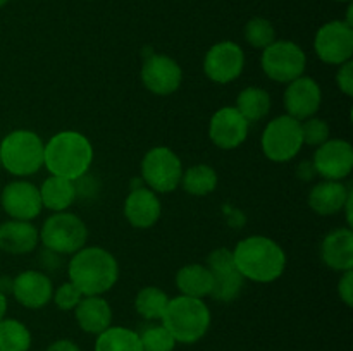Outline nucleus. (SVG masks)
I'll list each match as a JSON object with an SVG mask.
<instances>
[{"label":"nucleus","mask_w":353,"mask_h":351,"mask_svg":"<svg viewBox=\"0 0 353 351\" xmlns=\"http://www.w3.org/2000/svg\"><path fill=\"white\" fill-rule=\"evenodd\" d=\"M69 282L83 296H100L110 291L119 279V265L112 253L99 246L81 248L68 265Z\"/></svg>","instance_id":"1"},{"label":"nucleus","mask_w":353,"mask_h":351,"mask_svg":"<svg viewBox=\"0 0 353 351\" xmlns=\"http://www.w3.org/2000/svg\"><path fill=\"white\" fill-rule=\"evenodd\" d=\"M234 265L245 279L254 282L276 281L286 267V253L274 240L265 236H250L241 240L233 250Z\"/></svg>","instance_id":"2"},{"label":"nucleus","mask_w":353,"mask_h":351,"mask_svg":"<svg viewBox=\"0 0 353 351\" xmlns=\"http://www.w3.org/2000/svg\"><path fill=\"white\" fill-rule=\"evenodd\" d=\"M93 162V147L78 131H61L45 145L43 165L52 176L78 181Z\"/></svg>","instance_id":"3"},{"label":"nucleus","mask_w":353,"mask_h":351,"mask_svg":"<svg viewBox=\"0 0 353 351\" xmlns=\"http://www.w3.org/2000/svg\"><path fill=\"white\" fill-rule=\"evenodd\" d=\"M161 320L176 343L193 344L202 339L209 330L210 310L203 299L181 295L169 299Z\"/></svg>","instance_id":"4"},{"label":"nucleus","mask_w":353,"mask_h":351,"mask_svg":"<svg viewBox=\"0 0 353 351\" xmlns=\"http://www.w3.org/2000/svg\"><path fill=\"white\" fill-rule=\"evenodd\" d=\"M45 145L37 133L16 129L0 143V165L12 176H31L43 165Z\"/></svg>","instance_id":"5"},{"label":"nucleus","mask_w":353,"mask_h":351,"mask_svg":"<svg viewBox=\"0 0 353 351\" xmlns=\"http://www.w3.org/2000/svg\"><path fill=\"white\" fill-rule=\"evenodd\" d=\"M43 248L59 255H74L85 248L88 240L86 224L78 215L69 212H55L43 222L40 231Z\"/></svg>","instance_id":"6"},{"label":"nucleus","mask_w":353,"mask_h":351,"mask_svg":"<svg viewBox=\"0 0 353 351\" xmlns=\"http://www.w3.org/2000/svg\"><path fill=\"white\" fill-rule=\"evenodd\" d=\"M303 147L302 123L290 116H279L262 133V151L271 162H290Z\"/></svg>","instance_id":"7"},{"label":"nucleus","mask_w":353,"mask_h":351,"mask_svg":"<svg viewBox=\"0 0 353 351\" xmlns=\"http://www.w3.org/2000/svg\"><path fill=\"white\" fill-rule=\"evenodd\" d=\"M183 164L168 147H155L141 160V178L155 193H171L181 182Z\"/></svg>","instance_id":"8"},{"label":"nucleus","mask_w":353,"mask_h":351,"mask_svg":"<svg viewBox=\"0 0 353 351\" xmlns=\"http://www.w3.org/2000/svg\"><path fill=\"white\" fill-rule=\"evenodd\" d=\"M305 64V52L293 41H272L262 52V69L276 83H292L303 76Z\"/></svg>","instance_id":"9"},{"label":"nucleus","mask_w":353,"mask_h":351,"mask_svg":"<svg viewBox=\"0 0 353 351\" xmlns=\"http://www.w3.org/2000/svg\"><path fill=\"white\" fill-rule=\"evenodd\" d=\"M314 48L323 62L341 65L353 55V28L345 21H330L323 24L314 40Z\"/></svg>","instance_id":"10"},{"label":"nucleus","mask_w":353,"mask_h":351,"mask_svg":"<svg viewBox=\"0 0 353 351\" xmlns=\"http://www.w3.org/2000/svg\"><path fill=\"white\" fill-rule=\"evenodd\" d=\"M207 262H209L207 268L212 272L214 277L210 296L223 303L236 299L243 289L245 277L238 272L236 265H234L233 251L228 250V248H217L209 255Z\"/></svg>","instance_id":"11"},{"label":"nucleus","mask_w":353,"mask_h":351,"mask_svg":"<svg viewBox=\"0 0 353 351\" xmlns=\"http://www.w3.org/2000/svg\"><path fill=\"white\" fill-rule=\"evenodd\" d=\"M245 67V54L234 41H221L209 48L203 58L207 78L219 85H228L240 78Z\"/></svg>","instance_id":"12"},{"label":"nucleus","mask_w":353,"mask_h":351,"mask_svg":"<svg viewBox=\"0 0 353 351\" xmlns=\"http://www.w3.org/2000/svg\"><path fill=\"white\" fill-rule=\"evenodd\" d=\"M141 81L154 95L168 96L178 92L183 81V71L174 58L168 55H150L141 67Z\"/></svg>","instance_id":"13"},{"label":"nucleus","mask_w":353,"mask_h":351,"mask_svg":"<svg viewBox=\"0 0 353 351\" xmlns=\"http://www.w3.org/2000/svg\"><path fill=\"white\" fill-rule=\"evenodd\" d=\"M314 169L326 181H343L353 169V148L345 140H327L314 155Z\"/></svg>","instance_id":"14"},{"label":"nucleus","mask_w":353,"mask_h":351,"mask_svg":"<svg viewBox=\"0 0 353 351\" xmlns=\"http://www.w3.org/2000/svg\"><path fill=\"white\" fill-rule=\"evenodd\" d=\"M250 123L236 110V107H223L212 116L209 124V136L221 150L238 148L248 136Z\"/></svg>","instance_id":"15"},{"label":"nucleus","mask_w":353,"mask_h":351,"mask_svg":"<svg viewBox=\"0 0 353 351\" xmlns=\"http://www.w3.org/2000/svg\"><path fill=\"white\" fill-rule=\"evenodd\" d=\"M0 203L7 215L16 220H26V222L40 215L41 209H43L40 189L28 181L9 182L3 188Z\"/></svg>","instance_id":"16"},{"label":"nucleus","mask_w":353,"mask_h":351,"mask_svg":"<svg viewBox=\"0 0 353 351\" xmlns=\"http://www.w3.org/2000/svg\"><path fill=\"white\" fill-rule=\"evenodd\" d=\"M321 102H323V93L316 79L300 76L288 83L285 92V107L288 112L286 116L296 120H305L314 117V114L319 110Z\"/></svg>","instance_id":"17"},{"label":"nucleus","mask_w":353,"mask_h":351,"mask_svg":"<svg viewBox=\"0 0 353 351\" xmlns=\"http://www.w3.org/2000/svg\"><path fill=\"white\" fill-rule=\"evenodd\" d=\"M12 295L26 308H43L54 296V286L43 272L24 270L12 281Z\"/></svg>","instance_id":"18"},{"label":"nucleus","mask_w":353,"mask_h":351,"mask_svg":"<svg viewBox=\"0 0 353 351\" xmlns=\"http://www.w3.org/2000/svg\"><path fill=\"white\" fill-rule=\"evenodd\" d=\"M161 210V202L155 191L147 188L133 189L124 202V215L128 222L138 229H148L157 224Z\"/></svg>","instance_id":"19"},{"label":"nucleus","mask_w":353,"mask_h":351,"mask_svg":"<svg viewBox=\"0 0 353 351\" xmlns=\"http://www.w3.org/2000/svg\"><path fill=\"white\" fill-rule=\"evenodd\" d=\"M321 258L333 270L353 268V233L350 227L334 229L321 244Z\"/></svg>","instance_id":"20"},{"label":"nucleus","mask_w":353,"mask_h":351,"mask_svg":"<svg viewBox=\"0 0 353 351\" xmlns=\"http://www.w3.org/2000/svg\"><path fill=\"white\" fill-rule=\"evenodd\" d=\"M38 241H40V233L31 222L10 219L0 224V250L7 253H30L37 248Z\"/></svg>","instance_id":"21"},{"label":"nucleus","mask_w":353,"mask_h":351,"mask_svg":"<svg viewBox=\"0 0 353 351\" xmlns=\"http://www.w3.org/2000/svg\"><path fill=\"white\" fill-rule=\"evenodd\" d=\"M74 317L85 332L99 336L112 323V308L102 296H83L76 305Z\"/></svg>","instance_id":"22"},{"label":"nucleus","mask_w":353,"mask_h":351,"mask_svg":"<svg viewBox=\"0 0 353 351\" xmlns=\"http://www.w3.org/2000/svg\"><path fill=\"white\" fill-rule=\"evenodd\" d=\"M350 193L341 181H323L310 191L309 205L319 215H334L343 210Z\"/></svg>","instance_id":"23"},{"label":"nucleus","mask_w":353,"mask_h":351,"mask_svg":"<svg viewBox=\"0 0 353 351\" xmlns=\"http://www.w3.org/2000/svg\"><path fill=\"white\" fill-rule=\"evenodd\" d=\"M38 189H40L41 205L54 212H65L74 203L76 195H78L74 181L59 178V176H50L45 179L41 188Z\"/></svg>","instance_id":"24"},{"label":"nucleus","mask_w":353,"mask_h":351,"mask_svg":"<svg viewBox=\"0 0 353 351\" xmlns=\"http://www.w3.org/2000/svg\"><path fill=\"white\" fill-rule=\"evenodd\" d=\"M212 284V272L200 264L185 265L176 274V286L181 291V295L190 296V298L202 299L203 296H210Z\"/></svg>","instance_id":"25"},{"label":"nucleus","mask_w":353,"mask_h":351,"mask_svg":"<svg viewBox=\"0 0 353 351\" xmlns=\"http://www.w3.org/2000/svg\"><path fill=\"white\" fill-rule=\"evenodd\" d=\"M236 110L248 120V123H257L264 119L271 110V96L264 88L259 86H248L241 89L236 98Z\"/></svg>","instance_id":"26"},{"label":"nucleus","mask_w":353,"mask_h":351,"mask_svg":"<svg viewBox=\"0 0 353 351\" xmlns=\"http://www.w3.org/2000/svg\"><path fill=\"white\" fill-rule=\"evenodd\" d=\"M95 351H143L140 336L126 327H109L99 334Z\"/></svg>","instance_id":"27"},{"label":"nucleus","mask_w":353,"mask_h":351,"mask_svg":"<svg viewBox=\"0 0 353 351\" xmlns=\"http://www.w3.org/2000/svg\"><path fill=\"white\" fill-rule=\"evenodd\" d=\"M183 189L193 196H205L212 193L217 186V172L210 165L199 164L183 172Z\"/></svg>","instance_id":"28"},{"label":"nucleus","mask_w":353,"mask_h":351,"mask_svg":"<svg viewBox=\"0 0 353 351\" xmlns=\"http://www.w3.org/2000/svg\"><path fill=\"white\" fill-rule=\"evenodd\" d=\"M168 303L169 298L162 289L155 288V286H147L134 298V308L143 319L161 320L168 308Z\"/></svg>","instance_id":"29"},{"label":"nucleus","mask_w":353,"mask_h":351,"mask_svg":"<svg viewBox=\"0 0 353 351\" xmlns=\"http://www.w3.org/2000/svg\"><path fill=\"white\" fill-rule=\"evenodd\" d=\"M31 334L23 322L16 319L0 320V351H28Z\"/></svg>","instance_id":"30"},{"label":"nucleus","mask_w":353,"mask_h":351,"mask_svg":"<svg viewBox=\"0 0 353 351\" xmlns=\"http://www.w3.org/2000/svg\"><path fill=\"white\" fill-rule=\"evenodd\" d=\"M140 336V343L143 351H174L176 341L164 326H148L145 327Z\"/></svg>","instance_id":"31"},{"label":"nucleus","mask_w":353,"mask_h":351,"mask_svg":"<svg viewBox=\"0 0 353 351\" xmlns=\"http://www.w3.org/2000/svg\"><path fill=\"white\" fill-rule=\"evenodd\" d=\"M245 40L254 48H265L276 41V31L271 21L264 17H254L245 26Z\"/></svg>","instance_id":"32"},{"label":"nucleus","mask_w":353,"mask_h":351,"mask_svg":"<svg viewBox=\"0 0 353 351\" xmlns=\"http://www.w3.org/2000/svg\"><path fill=\"white\" fill-rule=\"evenodd\" d=\"M302 138L303 143L310 147H321L330 140V126L326 120L317 119V117H309L302 124Z\"/></svg>","instance_id":"33"},{"label":"nucleus","mask_w":353,"mask_h":351,"mask_svg":"<svg viewBox=\"0 0 353 351\" xmlns=\"http://www.w3.org/2000/svg\"><path fill=\"white\" fill-rule=\"evenodd\" d=\"M52 298H54L55 305H57L59 310H64V312H68V310L76 308V305L81 301L83 295L78 291V289H76V286L72 284V282H64V284H62L61 288L54 292V296H52Z\"/></svg>","instance_id":"34"},{"label":"nucleus","mask_w":353,"mask_h":351,"mask_svg":"<svg viewBox=\"0 0 353 351\" xmlns=\"http://www.w3.org/2000/svg\"><path fill=\"white\" fill-rule=\"evenodd\" d=\"M336 83L341 92L347 96L353 95V62L347 61L341 64L340 71L336 74Z\"/></svg>","instance_id":"35"},{"label":"nucleus","mask_w":353,"mask_h":351,"mask_svg":"<svg viewBox=\"0 0 353 351\" xmlns=\"http://www.w3.org/2000/svg\"><path fill=\"white\" fill-rule=\"evenodd\" d=\"M338 295L343 299L345 305L352 306L353 305V270H345L343 277L338 282Z\"/></svg>","instance_id":"36"},{"label":"nucleus","mask_w":353,"mask_h":351,"mask_svg":"<svg viewBox=\"0 0 353 351\" xmlns=\"http://www.w3.org/2000/svg\"><path fill=\"white\" fill-rule=\"evenodd\" d=\"M40 262H41V265H43L45 270H50V272L57 270V268L61 267V264H62L61 258H59V253L48 250V248H43V250H41Z\"/></svg>","instance_id":"37"},{"label":"nucleus","mask_w":353,"mask_h":351,"mask_svg":"<svg viewBox=\"0 0 353 351\" xmlns=\"http://www.w3.org/2000/svg\"><path fill=\"white\" fill-rule=\"evenodd\" d=\"M45 351H81L76 343H72L71 339H59L55 343H52L50 346Z\"/></svg>","instance_id":"38"},{"label":"nucleus","mask_w":353,"mask_h":351,"mask_svg":"<svg viewBox=\"0 0 353 351\" xmlns=\"http://www.w3.org/2000/svg\"><path fill=\"white\" fill-rule=\"evenodd\" d=\"M0 292H12V279L0 277Z\"/></svg>","instance_id":"39"},{"label":"nucleus","mask_w":353,"mask_h":351,"mask_svg":"<svg viewBox=\"0 0 353 351\" xmlns=\"http://www.w3.org/2000/svg\"><path fill=\"white\" fill-rule=\"evenodd\" d=\"M6 312H7V298L3 292H0V320L6 317Z\"/></svg>","instance_id":"40"},{"label":"nucleus","mask_w":353,"mask_h":351,"mask_svg":"<svg viewBox=\"0 0 353 351\" xmlns=\"http://www.w3.org/2000/svg\"><path fill=\"white\" fill-rule=\"evenodd\" d=\"M7 2H9V0H0V9H2V7H3V6H6V3H7Z\"/></svg>","instance_id":"41"},{"label":"nucleus","mask_w":353,"mask_h":351,"mask_svg":"<svg viewBox=\"0 0 353 351\" xmlns=\"http://www.w3.org/2000/svg\"><path fill=\"white\" fill-rule=\"evenodd\" d=\"M338 2H350V0H338Z\"/></svg>","instance_id":"42"},{"label":"nucleus","mask_w":353,"mask_h":351,"mask_svg":"<svg viewBox=\"0 0 353 351\" xmlns=\"http://www.w3.org/2000/svg\"><path fill=\"white\" fill-rule=\"evenodd\" d=\"M0 167H2V165H0Z\"/></svg>","instance_id":"43"}]
</instances>
